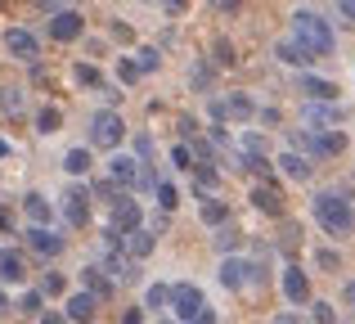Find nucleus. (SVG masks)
Returning a JSON list of instances; mask_svg holds the SVG:
<instances>
[{"instance_id": "obj_1", "label": "nucleus", "mask_w": 355, "mask_h": 324, "mask_svg": "<svg viewBox=\"0 0 355 324\" xmlns=\"http://www.w3.org/2000/svg\"><path fill=\"white\" fill-rule=\"evenodd\" d=\"M293 41L302 50H311L315 59H324V54H333V23H324L315 9H297L293 14Z\"/></svg>"}, {"instance_id": "obj_2", "label": "nucleus", "mask_w": 355, "mask_h": 324, "mask_svg": "<svg viewBox=\"0 0 355 324\" xmlns=\"http://www.w3.org/2000/svg\"><path fill=\"white\" fill-rule=\"evenodd\" d=\"M315 221H320L329 235H351L355 230V207H351V198L347 194H315Z\"/></svg>"}, {"instance_id": "obj_3", "label": "nucleus", "mask_w": 355, "mask_h": 324, "mask_svg": "<svg viewBox=\"0 0 355 324\" xmlns=\"http://www.w3.org/2000/svg\"><path fill=\"white\" fill-rule=\"evenodd\" d=\"M121 140H126V122H121V113L99 108V113L90 117V144H95V149H117Z\"/></svg>"}, {"instance_id": "obj_4", "label": "nucleus", "mask_w": 355, "mask_h": 324, "mask_svg": "<svg viewBox=\"0 0 355 324\" xmlns=\"http://www.w3.org/2000/svg\"><path fill=\"white\" fill-rule=\"evenodd\" d=\"M171 311H175L180 324H193L202 311H207V298H202L198 284H175V289H171Z\"/></svg>"}, {"instance_id": "obj_5", "label": "nucleus", "mask_w": 355, "mask_h": 324, "mask_svg": "<svg viewBox=\"0 0 355 324\" xmlns=\"http://www.w3.org/2000/svg\"><path fill=\"white\" fill-rule=\"evenodd\" d=\"M252 113H257V104H252V95H243V90H234V95H225V99H211V117H216V126L220 122H248Z\"/></svg>"}, {"instance_id": "obj_6", "label": "nucleus", "mask_w": 355, "mask_h": 324, "mask_svg": "<svg viewBox=\"0 0 355 324\" xmlns=\"http://www.w3.org/2000/svg\"><path fill=\"white\" fill-rule=\"evenodd\" d=\"M139 221H144L139 203L130 198V194H121V198L113 203V221H108V235H113V239H126L130 230H139Z\"/></svg>"}, {"instance_id": "obj_7", "label": "nucleus", "mask_w": 355, "mask_h": 324, "mask_svg": "<svg viewBox=\"0 0 355 324\" xmlns=\"http://www.w3.org/2000/svg\"><path fill=\"white\" fill-rule=\"evenodd\" d=\"M252 280H266V266H252V262H243V257H225V262H220V284H225V289H243V284H252Z\"/></svg>"}, {"instance_id": "obj_8", "label": "nucleus", "mask_w": 355, "mask_h": 324, "mask_svg": "<svg viewBox=\"0 0 355 324\" xmlns=\"http://www.w3.org/2000/svg\"><path fill=\"white\" fill-rule=\"evenodd\" d=\"M90 198H95V194L86 189V185H68V189H63V216H68V225H86L90 221Z\"/></svg>"}, {"instance_id": "obj_9", "label": "nucleus", "mask_w": 355, "mask_h": 324, "mask_svg": "<svg viewBox=\"0 0 355 324\" xmlns=\"http://www.w3.org/2000/svg\"><path fill=\"white\" fill-rule=\"evenodd\" d=\"M5 50L14 54L18 63H36V59H41V41H36L27 27H9V32H5Z\"/></svg>"}, {"instance_id": "obj_10", "label": "nucleus", "mask_w": 355, "mask_h": 324, "mask_svg": "<svg viewBox=\"0 0 355 324\" xmlns=\"http://www.w3.org/2000/svg\"><path fill=\"white\" fill-rule=\"evenodd\" d=\"M81 32H86V18H81L77 9H59V14H50V36H54V41H77Z\"/></svg>"}, {"instance_id": "obj_11", "label": "nucleus", "mask_w": 355, "mask_h": 324, "mask_svg": "<svg viewBox=\"0 0 355 324\" xmlns=\"http://www.w3.org/2000/svg\"><path fill=\"white\" fill-rule=\"evenodd\" d=\"M139 167H144V162H135V158H121V153H117V158L113 162H108V180H113L117 185V189H139Z\"/></svg>"}, {"instance_id": "obj_12", "label": "nucleus", "mask_w": 355, "mask_h": 324, "mask_svg": "<svg viewBox=\"0 0 355 324\" xmlns=\"http://www.w3.org/2000/svg\"><path fill=\"white\" fill-rule=\"evenodd\" d=\"M252 207L266 212V216H284V189H279L275 180L257 185V189H252Z\"/></svg>"}, {"instance_id": "obj_13", "label": "nucleus", "mask_w": 355, "mask_h": 324, "mask_svg": "<svg viewBox=\"0 0 355 324\" xmlns=\"http://www.w3.org/2000/svg\"><path fill=\"white\" fill-rule=\"evenodd\" d=\"M297 90H302L311 104H333V99H338V86H333V81H324V77H311V72H302Z\"/></svg>"}, {"instance_id": "obj_14", "label": "nucleus", "mask_w": 355, "mask_h": 324, "mask_svg": "<svg viewBox=\"0 0 355 324\" xmlns=\"http://www.w3.org/2000/svg\"><path fill=\"white\" fill-rule=\"evenodd\" d=\"M284 298L297 302V307H306V302H311V280H306L302 266H288V271H284Z\"/></svg>"}, {"instance_id": "obj_15", "label": "nucleus", "mask_w": 355, "mask_h": 324, "mask_svg": "<svg viewBox=\"0 0 355 324\" xmlns=\"http://www.w3.org/2000/svg\"><path fill=\"white\" fill-rule=\"evenodd\" d=\"M153 248H157V239H153V230H144V225H139V230H130V235L121 239V253H126L130 262H144V257L153 253Z\"/></svg>"}, {"instance_id": "obj_16", "label": "nucleus", "mask_w": 355, "mask_h": 324, "mask_svg": "<svg viewBox=\"0 0 355 324\" xmlns=\"http://www.w3.org/2000/svg\"><path fill=\"white\" fill-rule=\"evenodd\" d=\"M63 316H68V324H90L99 316V302L90 298V293H72L68 307H63Z\"/></svg>"}, {"instance_id": "obj_17", "label": "nucleus", "mask_w": 355, "mask_h": 324, "mask_svg": "<svg viewBox=\"0 0 355 324\" xmlns=\"http://www.w3.org/2000/svg\"><path fill=\"white\" fill-rule=\"evenodd\" d=\"M23 239H27V244H32L41 257H59V253H63V239L54 235V230H45V225H32Z\"/></svg>"}, {"instance_id": "obj_18", "label": "nucleus", "mask_w": 355, "mask_h": 324, "mask_svg": "<svg viewBox=\"0 0 355 324\" xmlns=\"http://www.w3.org/2000/svg\"><path fill=\"white\" fill-rule=\"evenodd\" d=\"M275 167L288 176V180H311V171H315L311 158H302V153H293V149H288V153H279V162H275Z\"/></svg>"}, {"instance_id": "obj_19", "label": "nucleus", "mask_w": 355, "mask_h": 324, "mask_svg": "<svg viewBox=\"0 0 355 324\" xmlns=\"http://www.w3.org/2000/svg\"><path fill=\"white\" fill-rule=\"evenodd\" d=\"M81 284H86L81 293H90L95 302H104L108 293H113V280H108V275L99 271V266H86V271H81Z\"/></svg>"}, {"instance_id": "obj_20", "label": "nucleus", "mask_w": 355, "mask_h": 324, "mask_svg": "<svg viewBox=\"0 0 355 324\" xmlns=\"http://www.w3.org/2000/svg\"><path fill=\"white\" fill-rule=\"evenodd\" d=\"M275 54L288 63V68H311V63H315V54H311V50H302L297 41H279V50H275Z\"/></svg>"}, {"instance_id": "obj_21", "label": "nucleus", "mask_w": 355, "mask_h": 324, "mask_svg": "<svg viewBox=\"0 0 355 324\" xmlns=\"http://www.w3.org/2000/svg\"><path fill=\"white\" fill-rule=\"evenodd\" d=\"M27 280V266L18 253H0V284H23Z\"/></svg>"}, {"instance_id": "obj_22", "label": "nucleus", "mask_w": 355, "mask_h": 324, "mask_svg": "<svg viewBox=\"0 0 355 324\" xmlns=\"http://www.w3.org/2000/svg\"><path fill=\"white\" fill-rule=\"evenodd\" d=\"M306 122H315V126H338L342 122V108L338 104H306Z\"/></svg>"}, {"instance_id": "obj_23", "label": "nucleus", "mask_w": 355, "mask_h": 324, "mask_svg": "<svg viewBox=\"0 0 355 324\" xmlns=\"http://www.w3.org/2000/svg\"><path fill=\"white\" fill-rule=\"evenodd\" d=\"M23 212L32 216V225H50V221H54V207L41 198V194H27V198H23Z\"/></svg>"}, {"instance_id": "obj_24", "label": "nucleus", "mask_w": 355, "mask_h": 324, "mask_svg": "<svg viewBox=\"0 0 355 324\" xmlns=\"http://www.w3.org/2000/svg\"><path fill=\"white\" fill-rule=\"evenodd\" d=\"M198 212H202V221H207V225H225V221H230V207L220 198H202Z\"/></svg>"}, {"instance_id": "obj_25", "label": "nucleus", "mask_w": 355, "mask_h": 324, "mask_svg": "<svg viewBox=\"0 0 355 324\" xmlns=\"http://www.w3.org/2000/svg\"><path fill=\"white\" fill-rule=\"evenodd\" d=\"M315 135H320V158H333V153L347 149V135L342 131H315Z\"/></svg>"}, {"instance_id": "obj_26", "label": "nucleus", "mask_w": 355, "mask_h": 324, "mask_svg": "<svg viewBox=\"0 0 355 324\" xmlns=\"http://www.w3.org/2000/svg\"><path fill=\"white\" fill-rule=\"evenodd\" d=\"M63 171L68 176H86L90 171V149H72L68 158H63Z\"/></svg>"}, {"instance_id": "obj_27", "label": "nucleus", "mask_w": 355, "mask_h": 324, "mask_svg": "<svg viewBox=\"0 0 355 324\" xmlns=\"http://www.w3.org/2000/svg\"><path fill=\"white\" fill-rule=\"evenodd\" d=\"M59 126H63V113H59V108H41V113H36V131H41V135H54Z\"/></svg>"}, {"instance_id": "obj_28", "label": "nucleus", "mask_w": 355, "mask_h": 324, "mask_svg": "<svg viewBox=\"0 0 355 324\" xmlns=\"http://www.w3.org/2000/svg\"><path fill=\"white\" fill-rule=\"evenodd\" d=\"M144 307L148 311H166L171 307V289H166V284H153V289L144 293Z\"/></svg>"}, {"instance_id": "obj_29", "label": "nucleus", "mask_w": 355, "mask_h": 324, "mask_svg": "<svg viewBox=\"0 0 355 324\" xmlns=\"http://www.w3.org/2000/svg\"><path fill=\"white\" fill-rule=\"evenodd\" d=\"M193 180H198L202 189H216V180H220V176H216V162H193Z\"/></svg>"}, {"instance_id": "obj_30", "label": "nucleus", "mask_w": 355, "mask_h": 324, "mask_svg": "<svg viewBox=\"0 0 355 324\" xmlns=\"http://www.w3.org/2000/svg\"><path fill=\"white\" fill-rule=\"evenodd\" d=\"M157 207H162V212H175V207H180V194H175V185L157 180Z\"/></svg>"}, {"instance_id": "obj_31", "label": "nucleus", "mask_w": 355, "mask_h": 324, "mask_svg": "<svg viewBox=\"0 0 355 324\" xmlns=\"http://www.w3.org/2000/svg\"><path fill=\"white\" fill-rule=\"evenodd\" d=\"M68 289V280H63L59 271H50V275H41V298H59V293Z\"/></svg>"}, {"instance_id": "obj_32", "label": "nucleus", "mask_w": 355, "mask_h": 324, "mask_svg": "<svg viewBox=\"0 0 355 324\" xmlns=\"http://www.w3.org/2000/svg\"><path fill=\"white\" fill-rule=\"evenodd\" d=\"M0 108H5L9 117H18V113H23V90H14V86L0 90Z\"/></svg>"}, {"instance_id": "obj_33", "label": "nucleus", "mask_w": 355, "mask_h": 324, "mask_svg": "<svg viewBox=\"0 0 355 324\" xmlns=\"http://www.w3.org/2000/svg\"><path fill=\"white\" fill-rule=\"evenodd\" d=\"M72 77H77L81 86H104V77H99L95 63H77V68H72Z\"/></svg>"}, {"instance_id": "obj_34", "label": "nucleus", "mask_w": 355, "mask_h": 324, "mask_svg": "<svg viewBox=\"0 0 355 324\" xmlns=\"http://www.w3.org/2000/svg\"><path fill=\"white\" fill-rule=\"evenodd\" d=\"M216 248H220V253H239V248H243V235H239V230H220V235H216Z\"/></svg>"}, {"instance_id": "obj_35", "label": "nucleus", "mask_w": 355, "mask_h": 324, "mask_svg": "<svg viewBox=\"0 0 355 324\" xmlns=\"http://www.w3.org/2000/svg\"><path fill=\"white\" fill-rule=\"evenodd\" d=\"M117 77H121V81L130 86V81H139L144 72H139V63H135V59H117Z\"/></svg>"}, {"instance_id": "obj_36", "label": "nucleus", "mask_w": 355, "mask_h": 324, "mask_svg": "<svg viewBox=\"0 0 355 324\" xmlns=\"http://www.w3.org/2000/svg\"><path fill=\"white\" fill-rule=\"evenodd\" d=\"M135 63H139V72H157L162 54H157V50H139V54H135Z\"/></svg>"}, {"instance_id": "obj_37", "label": "nucleus", "mask_w": 355, "mask_h": 324, "mask_svg": "<svg viewBox=\"0 0 355 324\" xmlns=\"http://www.w3.org/2000/svg\"><path fill=\"white\" fill-rule=\"evenodd\" d=\"M311 316H315V324H333V320H338V311H333L329 302H315V307H311Z\"/></svg>"}, {"instance_id": "obj_38", "label": "nucleus", "mask_w": 355, "mask_h": 324, "mask_svg": "<svg viewBox=\"0 0 355 324\" xmlns=\"http://www.w3.org/2000/svg\"><path fill=\"white\" fill-rule=\"evenodd\" d=\"M243 153H266V135L248 131V135H243Z\"/></svg>"}, {"instance_id": "obj_39", "label": "nucleus", "mask_w": 355, "mask_h": 324, "mask_svg": "<svg viewBox=\"0 0 355 324\" xmlns=\"http://www.w3.org/2000/svg\"><path fill=\"white\" fill-rule=\"evenodd\" d=\"M41 293H23V298H18V311H27V316H36V311H41Z\"/></svg>"}, {"instance_id": "obj_40", "label": "nucleus", "mask_w": 355, "mask_h": 324, "mask_svg": "<svg viewBox=\"0 0 355 324\" xmlns=\"http://www.w3.org/2000/svg\"><path fill=\"white\" fill-rule=\"evenodd\" d=\"M189 81H193L198 90H207V86H211V68H207V63H198V68L189 72Z\"/></svg>"}, {"instance_id": "obj_41", "label": "nucleus", "mask_w": 355, "mask_h": 324, "mask_svg": "<svg viewBox=\"0 0 355 324\" xmlns=\"http://www.w3.org/2000/svg\"><path fill=\"white\" fill-rule=\"evenodd\" d=\"M171 162H175V167H184V171H193V153L184 149V144H175V149H171Z\"/></svg>"}, {"instance_id": "obj_42", "label": "nucleus", "mask_w": 355, "mask_h": 324, "mask_svg": "<svg viewBox=\"0 0 355 324\" xmlns=\"http://www.w3.org/2000/svg\"><path fill=\"white\" fill-rule=\"evenodd\" d=\"M216 63H225V68L234 63V45L230 41H216Z\"/></svg>"}, {"instance_id": "obj_43", "label": "nucleus", "mask_w": 355, "mask_h": 324, "mask_svg": "<svg viewBox=\"0 0 355 324\" xmlns=\"http://www.w3.org/2000/svg\"><path fill=\"white\" fill-rule=\"evenodd\" d=\"M338 9H342V23L355 27V0H338Z\"/></svg>"}, {"instance_id": "obj_44", "label": "nucleus", "mask_w": 355, "mask_h": 324, "mask_svg": "<svg viewBox=\"0 0 355 324\" xmlns=\"http://www.w3.org/2000/svg\"><path fill=\"white\" fill-rule=\"evenodd\" d=\"M320 266L324 271H338V253H320Z\"/></svg>"}, {"instance_id": "obj_45", "label": "nucleus", "mask_w": 355, "mask_h": 324, "mask_svg": "<svg viewBox=\"0 0 355 324\" xmlns=\"http://www.w3.org/2000/svg\"><path fill=\"white\" fill-rule=\"evenodd\" d=\"M41 324H68V316H59V311H45Z\"/></svg>"}, {"instance_id": "obj_46", "label": "nucleus", "mask_w": 355, "mask_h": 324, "mask_svg": "<svg viewBox=\"0 0 355 324\" xmlns=\"http://www.w3.org/2000/svg\"><path fill=\"white\" fill-rule=\"evenodd\" d=\"M121 324H144V316L139 311H121Z\"/></svg>"}, {"instance_id": "obj_47", "label": "nucleus", "mask_w": 355, "mask_h": 324, "mask_svg": "<svg viewBox=\"0 0 355 324\" xmlns=\"http://www.w3.org/2000/svg\"><path fill=\"white\" fill-rule=\"evenodd\" d=\"M342 302H347V307H355V280L347 284V289H342Z\"/></svg>"}, {"instance_id": "obj_48", "label": "nucleus", "mask_w": 355, "mask_h": 324, "mask_svg": "<svg viewBox=\"0 0 355 324\" xmlns=\"http://www.w3.org/2000/svg\"><path fill=\"white\" fill-rule=\"evenodd\" d=\"M193 324H216V311H211V307H207V311H202V316H198V320H193Z\"/></svg>"}, {"instance_id": "obj_49", "label": "nucleus", "mask_w": 355, "mask_h": 324, "mask_svg": "<svg viewBox=\"0 0 355 324\" xmlns=\"http://www.w3.org/2000/svg\"><path fill=\"white\" fill-rule=\"evenodd\" d=\"M184 5H189V0H166V9H171V14H184Z\"/></svg>"}, {"instance_id": "obj_50", "label": "nucleus", "mask_w": 355, "mask_h": 324, "mask_svg": "<svg viewBox=\"0 0 355 324\" xmlns=\"http://www.w3.org/2000/svg\"><path fill=\"white\" fill-rule=\"evenodd\" d=\"M45 9H54V14H59V5H68V0H41Z\"/></svg>"}, {"instance_id": "obj_51", "label": "nucleus", "mask_w": 355, "mask_h": 324, "mask_svg": "<svg viewBox=\"0 0 355 324\" xmlns=\"http://www.w3.org/2000/svg\"><path fill=\"white\" fill-rule=\"evenodd\" d=\"M0 316H9V298H5V289H0Z\"/></svg>"}, {"instance_id": "obj_52", "label": "nucleus", "mask_w": 355, "mask_h": 324, "mask_svg": "<svg viewBox=\"0 0 355 324\" xmlns=\"http://www.w3.org/2000/svg\"><path fill=\"white\" fill-rule=\"evenodd\" d=\"M243 5V0H220V9H239Z\"/></svg>"}, {"instance_id": "obj_53", "label": "nucleus", "mask_w": 355, "mask_h": 324, "mask_svg": "<svg viewBox=\"0 0 355 324\" xmlns=\"http://www.w3.org/2000/svg\"><path fill=\"white\" fill-rule=\"evenodd\" d=\"M0 225H5V212H0Z\"/></svg>"}, {"instance_id": "obj_54", "label": "nucleus", "mask_w": 355, "mask_h": 324, "mask_svg": "<svg viewBox=\"0 0 355 324\" xmlns=\"http://www.w3.org/2000/svg\"><path fill=\"white\" fill-rule=\"evenodd\" d=\"M279 324H293V320H279Z\"/></svg>"}, {"instance_id": "obj_55", "label": "nucleus", "mask_w": 355, "mask_h": 324, "mask_svg": "<svg viewBox=\"0 0 355 324\" xmlns=\"http://www.w3.org/2000/svg\"><path fill=\"white\" fill-rule=\"evenodd\" d=\"M162 324H175V320H162Z\"/></svg>"}, {"instance_id": "obj_56", "label": "nucleus", "mask_w": 355, "mask_h": 324, "mask_svg": "<svg viewBox=\"0 0 355 324\" xmlns=\"http://www.w3.org/2000/svg\"><path fill=\"white\" fill-rule=\"evenodd\" d=\"M144 5H148V0H144Z\"/></svg>"}]
</instances>
